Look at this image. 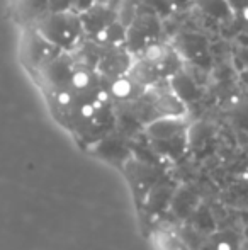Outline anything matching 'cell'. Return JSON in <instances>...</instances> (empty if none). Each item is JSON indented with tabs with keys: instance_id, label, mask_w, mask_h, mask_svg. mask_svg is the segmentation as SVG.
<instances>
[{
	"instance_id": "cell-1",
	"label": "cell",
	"mask_w": 248,
	"mask_h": 250,
	"mask_svg": "<svg viewBox=\"0 0 248 250\" xmlns=\"http://www.w3.org/2000/svg\"><path fill=\"white\" fill-rule=\"evenodd\" d=\"M36 31L46 41L60 48L61 51H70L78 44L83 34L82 17L75 12H70V10L55 12L44 17Z\"/></svg>"
},
{
	"instance_id": "cell-2",
	"label": "cell",
	"mask_w": 248,
	"mask_h": 250,
	"mask_svg": "<svg viewBox=\"0 0 248 250\" xmlns=\"http://www.w3.org/2000/svg\"><path fill=\"white\" fill-rule=\"evenodd\" d=\"M152 242L156 250H191L189 245L184 242V238H180L175 231L167 230V228L165 230L158 228V230L153 231Z\"/></svg>"
},
{
	"instance_id": "cell-3",
	"label": "cell",
	"mask_w": 248,
	"mask_h": 250,
	"mask_svg": "<svg viewBox=\"0 0 248 250\" xmlns=\"http://www.w3.org/2000/svg\"><path fill=\"white\" fill-rule=\"evenodd\" d=\"M199 5L212 17H221L225 14H233L226 0H199Z\"/></svg>"
},
{
	"instance_id": "cell-4",
	"label": "cell",
	"mask_w": 248,
	"mask_h": 250,
	"mask_svg": "<svg viewBox=\"0 0 248 250\" xmlns=\"http://www.w3.org/2000/svg\"><path fill=\"white\" fill-rule=\"evenodd\" d=\"M226 3H228L229 10H231L233 14H238L242 9L248 7V0H226Z\"/></svg>"
},
{
	"instance_id": "cell-5",
	"label": "cell",
	"mask_w": 248,
	"mask_h": 250,
	"mask_svg": "<svg viewBox=\"0 0 248 250\" xmlns=\"http://www.w3.org/2000/svg\"><path fill=\"white\" fill-rule=\"evenodd\" d=\"M236 16H240L243 21H245V22H248V7H245V9H242L238 14H236Z\"/></svg>"
},
{
	"instance_id": "cell-6",
	"label": "cell",
	"mask_w": 248,
	"mask_h": 250,
	"mask_svg": "<svg viewBox=\"0 0 248 250\" xmlns=\"http://www.w3.org/2000/svg\"><path fill=\"white\" fill-rule=\"evenodd\" d=\"M243 238H245V242L248 244V225L245 227V231H243Z\"/></svg>"
}]
</instances>
